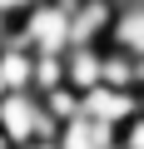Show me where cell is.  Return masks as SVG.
<instances>
[{
    "mask_svg": "<svg viewBox=\"0 0 144 149\" xmlns=\"http://www.w3.org/2000/svg\"><path fill=\"white\" fill-rule=\"evenodd\" d=\"M0 139L10 149H30V144H55L60 124L45 114L40 95H5L0 100Z\"/></svg>",
    "mask_w": 144,
    "mask_h": 149,
    "instance_id": "1",
    "label": "cell"
},
{
    "mask_svg": "<svg viewBox=\"0 0 144 149\" xmlns=\"http://www.w3.org/2000/svg\"><path fill=\"white\" fill-rule=\"evenodd\" d=\"M80 114H90L95 124H109L114 134L139 114V95L129 90H109V85H95L90 95H80Z\"/></svg>",
    "mask_w": 144,
    "mask_h": 149,
    "instance_id": "2",
    "label": "cell"
},
{
    "mask_svg": "<svg viewBox=\"0 0 144 149\" xmlns=\"http://www.w3.org/2000/svg\"><path fill=\"white\" fill-rule=\"evenodd\" d=\"M109 25H114V0H75L70 5V45L99 50V40H109Z\"/></svg>",
    "mask_w": 144,
    "mask_h": 149,
    "instance_id": "3",
    "label": "cell"
},
{
    "mask_svg": "<svg viewBox=\"0 0 144 149\" xmlns=\"http://www.w3.org/2000/svg\"><path fill=\"white\" fill-rule=\"evenodd\" d=\"M55 149H114V129L109 124H95L90 114H75V119L60 129Z\"/></svg>",
    "mask_w": 144,
    "mask_h": 149,
    "instance_id": "4",
    "label": "cell"
},
{
    "mask_svg": "<svg viewBox=\"0 0 144 149\" xmlns=\"http://www.w3.org/2000/svg\"><path fill=\"white\" fill-rule=\"evenodd\" d=\"M0 80H5L10 95H30V80H35V55L20 50V45H5L0 50Z\"/></svg>",
    "mask_w": 144,
    "mask_h": 149,
    "instance_id": "5",
    "label": "cell"
},
{
    "mask_svg": "<svg viewBox=\"0 0 144 149\" xmlns=\"http://www.w3.org/2000/svg\"><path fill=\"white\" fill-rule=\"evenodd\" d=\"M114 149H144V114H134V119L114 134Z\"/></svg>",
    "mask_w": 144,
    "mask_h": 149,
    "instance_id": "6",
    "label": "cell"
},
{
    "mask_svg": "<svg viewBox=\"0 0 144 149\" xmlns=\"http://www.w3.org/2000/svg\"><path fill=\"white\" fill-rule=\"evenodd\" d=\"M5 45H15V20L0 15V50H5Z\"/></svg>",
    "mask_w": 144,
    "mask_h": 149,
    "instance_id": "7",
    "label": "cell"
},
{
    "mask_svg": "<svg viewBox=\"0 0 144 149\" xmlns=\"http://www.w3.org/2000/svg\"><path fill=\"white\" fill-rule=\"evenodd\" d=\"M5 95H10V90H5V80H0V100H5Z\"/></svg>",
    "mask_w": 144,
    "mask_h": 149,
    "instance_id": "8",
    "label": "cell"
},
{
    "mask_svg": "<svg viewBox=\"0 0 144 149\" xmlns=\"http://www.w3.org/2000/svg\"><path fill=\"white\" fill-rule=\"evenodd\" d=\"M30 149H55V144H30Z\"/></svg>",
    "mask_w": 144,
    "mask_h": 149,
    "instance_id": "9",
    "label": "cell"
},
{
    "mask_svg": "<svg viewBox=\"0 0 144 149\" xmlns=\"http://www.w3.org/2000/svg\"><path fill=\"white\" fill-rule=\"evenodd\" d=\"M0 149H10V144H5V139H0Z\"/></svg>",
    "mask_w": 144,
    "mask_h": 149,
    "instance_id": "10",
    "label": "cell"
}]
</instances>
